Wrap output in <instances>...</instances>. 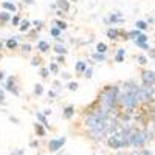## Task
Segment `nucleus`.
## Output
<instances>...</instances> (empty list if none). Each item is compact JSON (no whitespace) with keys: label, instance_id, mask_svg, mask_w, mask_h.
I'll return each mask as SVG.
<instances>
[{"label":"nucleus","instance_id":"nucleus-26","mask_svg":"<svg viewBox=\"0 0 155 155\" xmlns=\"http://www.w3.org/2000/svg\"><path fill=\"white\" fill-rule=\"evenodd\" d=\"M9 19H11L9 12H0V20H3V22H8Z\"/></svg>","mask_w":155,"mask_h":155},{"label":"nucleus","instance_id":"nucleus-42","mask_svg":"<svg viewBox=\"0 0 155 155\" xmlns=\"http://www.w3.org/2000/svg\"><path fill=\"white\" fill-rule=\"evenodd\" d=\"M39 64H41V62H39V59H33V62H31V65H39Z\"/></svg>","mask_w":155,"mask_h":155},{"label":"nucleus","instance_id":"nucleus-12","mask_svg":"<svg viewBox=\"0 0 155 155\" xmlns=\"http://www.w3.org/2000/svg\"><path fill=\"white\" fill-rule=\"evenodd\" d=\"M37 50H41L42 53L48 51V50H50V45H48V42H45V41H41V42L37 44Z\"/></svg>","mask_w":155,"mask_h":155},{"label":"nucleus","instance_id":"nucleus-28","mask_svg":"<svg viewBox=\"0 0 155 155\" xmlns=\"http://www.w3.org/2000/svg\"><path fill=\"white\" fill-rule=\"evenodd\" d=\"M140 34H141V33H140V30H134V31H130V33H129L127 36H129V37H134V39H137Z\"/></svg>","mask_w":155,"mask_h":155},{"label":"nucleus","instance_id":"nucleus-23","mask_svg":"<svg viewBox=\"0 0 155 155\" xmlns=\"http://www.w3.org/2000/svg\"><path fill=\"white\" fill-rule=\"evenodd\" d=\"M135 25H137V30H146V28H147L146 22H143V20H138Z\"/></svg>","mask_w":155,"mask_h":155},{"label":"nucleus","instance_id":"nucleus-21","mask_svg":"<svg viewBox=\"0 0 155 155\" xmlns=\"http://www.w3.org/2000/svg\"><path fill=\"white\" fill-rule=\"evenodd\" d=\"M30 25H31V23H30L28 20H22V22H20V27H19V28H20V31H27V30L30 28Z\"/></svg>","mask_w":155,"mask_h":155},{"label":"nucleus","instance_id":"nucleus-41","mask_svg":"<svg viewBox=\"0 0 155 155\" xmlns=\"http://www.w3.org/2000/svg\"><path fill=\"white\" fill-rule=\"evenodd\" d=\"M140 153H141V155H152V152H150L149 149H143V150H141Z\"/></svg>","mask_w":155,"mask_h":155},{"label":"nucleus","instance_id":"nucleus-51","mask_svg":"<svg viewBox=\"0 0 155 155\" xmlns=\"http://www.w3.org/2000/svg\"><path fill=\"white\" fill-rule=\"evenodd\" d=\"M118 155H124V153H123V152H120V153H118Z\"/></svg>","mask_w":155,"mask_h":155},{"label":"nucleus","instance_id":"nucleus-17","mask_svg":"<svg viewBox=\"0 0 155 155\" xmlns=\"http://www.w3.org/2000/svg\"><path fill=\"white\" fill-rule=\"evenodd\" d=\"M54 51H56V53H59V54H65V53H67L65 47L61 45V44H56V45H54Z\"/></svg>","mask_w":155,"mask_h":155},{"label":"nucleus","instance_id":"nucleus-19","mask_svg":"<svg viewBox=\"0 0 155 155\" xmlns=\"http://www.w3.org/2000/svg\"><path fill=\"white\" fill-rule=\"evenodd\" d=\"M96 51H98V53H102V54H104L106 51H107V45L102 44V42H99V44L96 45Z\"/></svg>","mask_w":155,"mask_h":155},{"label":"nucleus","instance_id":"nucleus-4","mask_svg":"<svg viewBox=\"0 0 155 155\" xmlns=\"http://www.w3.org/2000/svg\"><path fill=\"white\" fill-rule=\"evenodd\" d=\"M107 144H109V147H112V149H121V147H124L121 134H120V132L110 134V137H109V140H107Z\"/></svg>","mask_w":155,"mask_h":155},{"label":"nucleus","instance_id":"nucleus-48","mask_svg":"<svg viewBox=\"0 0 155 155\" xmlns=\"http://www.w3.org/2000/svg\"><path fill=\"white\" fill-rule=\"evenodd\" d=\"M152 121H153V129H155V115L152 116Z\"/></svg>","mask_w":155,"mask_h":155},{"label":"nucleus","instance_id":"nucleus-36","mask_svg":"<svg viewBox=\"0 0 155 155\" xmlns=\"http://www.w3.org/2000/svg\"><path fill=\"white\" fill-rule=\"evenodd\" d=\"M76 88H78V84H76V82H70V84H68V90H71V92H74Z\"/></svg>","mask_w":155,"mask_h":155},{"label":"nucleus","instance_id":"nucleus-18","mask_svg":"<svg viewBox=\"0 0 155 155\" xmlns=\"http://www.w3.org/2000/svg\"><path fill=\"white\" fill-rule=\"evenodd\" d=\"M36 116H37V120L41 121V123H42V124H44V126H45L47 129L50 127V124H48V121H47V118H45V115H42V113H37Z\"/></svg>","mask_w":155,"mask_h":155},{"label":"nucleus","instance_id":"nucleus-50","mask_svg":"<svg viewBox=\"0 0 155 155\" xmlns=\"http://www.w3.org/2000/svg\"><path fill=\"white\" fill-rule=\"evenodd\" d=\"M2 47H3V44H2V42H0V48H2Z\"/></svg>","mask_w":155,"mask_h":155},{"label":"nucleus","instance_id":"nucleus-10","mask_svg":"<svg viewBox=\"0 0 155 155\" xmlns=\"http://www.w3.org/2000/svg\"><path fill=\"white\" fill-rule=\"evenodd\" d=\"M34 129H36V134H37L39 137H44V135H45V129H47V127H45L44 124H36Z\"/></svg>","mask_w":155,"mask_h":155},{"label":"nucleus","instance_id":"nucleus-11","mask_svg":"<svg viewBox=\"0 0 155 155\" xmlns=\"http://www.w3.org/2000/svg\"><path fill=\"white\" fill-rule=\"evenodd\" d=\"M118 36H120V31H118V30H115V28H112V30H109V31H107V37H109V39H112V41L118 39Z\"/></svg>","mask_w":155,"mask_h":155},{"label":"nucleus","instance_id":"nucleus-3","mask_svg":"<svg viewBox=\"0 0 155 155\" xmlns=\"http://www.w3.org/2000/svg\"><path fill=\"white\" fill-rule=\"evenodd\" d=\"M130 143L134 147H143L146 140H144V132L140 130V129H135L132 130V138H130Z\"/></svg>","mask_w":155,"mask_h":155},{"label":"nucleus","instance_id":"nucleus-16","mask_svg":"<svg viewBox=\"0 0 155 155\" xmlns=\"http://www.w3.org/2000/svg\"><path fill=\"white\" fill-rule=\"evenodd\" d=\"M124 54H126L124 48H120V50H118V53H116V56H115V61H116V62H123V59H124Z\"/></svg>","mask_w":155,"mask_h":155},{"label":"nucleus","instance_id":"nucleus-5","mask_svg":"<svg viewBox=\"0 0 155 155\" xmlns=\"http://www.w3.org/2000/svg\"><path fill=\"white\" fill-rule=\"evenodd\" d=\"M65 141H67V138H65V137L50 140V143H48V149H50V152H58L59 149H62V146L65 144Z\"/></svg>","mask_w":155,"mask_h":155},{"label":"nucleus","instance_id":"nucleus-15","mask_svg":"<svg viewBox=\"0 0 155 155\" xmlns=\"http://www.w3.org/2000/svg\"><path fill=\"white\" fill-rule=\"evenodd\" d=\"M73 113H74V107H73V106H68V107H65V110H64V116H65L67 120L71 118Z\"/></svg>","mask_w":155,"mask_h":155},{"label":"nucleus","instance_id":"nucleus-25","mask_svg":"<svg viewBox=\"0 0 155 155\" xmlns=\"http://www.w3.org/2000/svg\"><path fill=\"white\" fill-rule=\"evenodd\" d=\"M54 23L58 25V28H59V30H65V28H67V23L64 22V20H56Z\"/></svg>","mask_w":155,"mask_h":155},{"label":"nucleus","instance_id":"nucleus-40","mask_svg":"<svg viewBox=\"0 0 155 155\" xmlns=\"http://www.w3.org/2000/svg\"><path fill=\"white\" fill-rule=\"evenodd\" d=\"M0 104H5V95L2 90H0Z\"/></svg>","mask_w":155,"mask_h":155},{"label":"nucleus","instance_id":"nucleus-38","mask_svg":"<svg viewBox=\"0 0 155 155\" xmlns=\"http://www.w3.org/2000/svg\"><path fill=\"white\" fill-rule=\"evenodd\" d=\"M85 78H87V79H90V78H92V68H87V70H85Z\"/></svg>","mask_w":155,"mask_h":155},{"label":"nucleus","instance_id":"nucleus-22","mask_svg":"<svg viewBox=\"0 0 155 155\" xmlns=\"http://www.w3.org/2000/svg\"><path fill=\"white\" fill-rule=\"evenodd\" d=\"M93 59H95L96 62H102L106 58H104V54H102V53H98V51H96V53L93 54Z\"/></svg>","mask_w":155,"mask_h":155},{"label":"nucleus","instance_id":"nucleus-47","mask_svg":"<svg viewBox=\"0 0 155 155\" xmlns=\"http://www.w3.org/2000/svg\"><path fill=\"white\" fill-rule=\"evenodd\" d=\"M2 79H5V74H3V73H0V81H2Z\"/></svg>","mask_w":155,"mask_h":155},{"label":"nucleus","instance_id":"nucleus-7","mask_svg":"<svg viewBox=\"0 0 155 155\" xmlns=\"http://www.w3.org/2000/svg\"><path fill=\"white\" fill-rule=\"evenodd\" d=\"M5 88L8 90V92H11V93H14L16 96L19 95V90L14 87V79H12V78H9V79H8V82L5 84Z\"/></svg>","mask_w":155,"mask_h":155},{"label":"nucleus","instance_id":"nucleus-33","mask_svg":"<svg viewBox=\"0 0 155 155\" xmlns=\"http://www.w3.org/2000/svg\"><path fill=\"white\" fill-rule=\"evenodd\" d=\"M33 25H34V27H36L37 30H41V28H42V20H34V22H33Z\"/></svg>","mask_w":155,"mask_h":155},{"label":"nucleus","instance_id":"nucleus-29","mask_svg":"<svg viewBox=\"0 0 155 155\" xmlns=\"http://www.w3.org/2000/svg\"><path fill=\"white\" fill-rule=\"evenodd\" d=\"M135 41H138V42H146V41H147V36L141 33V34H140V36H138V37L135 39Z\"/></svg>","mask_w":155,"mask_h":155},{"label":"nucleus","instance_id":"nucleus-37","mask_svg":"<svg viewBox=\"0 0 155 155\" xmlns=\"http://www.w3.org/2000/svg\"><path fill=\"white\" fill-rule=\"evenodd\" d=\"M20 22H22V20H20L17 16H14V17H12V25H19Z\"/></svg>","mask_w":155,"mask_h":155},{"label":"nucleus","instance_id":"nucleus-43","mask_svg":"<svg viewBox=\"0 0 155 155\" xmlns=\"http://www.w3.org/2000/svg\"><path fill=\"white\" fill-rule=\"evenodd\" d=\"M62 78L64 79H70V74L68 73H62Z\"/></svg>","mask_w":155,"mask_h":155},{"label":"nucleus","instance_id":"nucleus-30","mask_svg":"<svg viewBox=\"0 0 155 155\" xmlns=\"http://www.w3.org/2000/svg\"><path fill=\"white\" fill-rule=\"evenodd\" d=\"M144 132V140H146V143L147 141H150L152 140V132H147V130H143Z\"/></svg>","mask_w":155,"mask_h":155},{"label":"nucleus","instance_id":"nucleus-9","mask_svg":"<svg viewBox=\"0 0 155 155\" xmlns=\"http://www.w3.org/2000/svg\"><path fill=\"white\" fill-rule=\"evenodd\" d=\"M56 5L61 8V11H64V12H67V11H70V3L67 2V0H58L56 2Z\"/></svg>","mask_w":155,"mask_h":155},{"label":"nucleus","instance_id":"nucleus-45","mask_svg":"<svg viewBox=\"0 0 155 155\" xmlns=\"http://www.w3.org/2000/svg\"><path fill=\"white\" fill-rule=\"evenodd\" d=\"M23 2H25V3H28V5H33V3H34V0H23Z\"/></svg>","mask_w":155,"mask_h":155},{"label":"nucleus","instance_id":"nucleus-44","mask_svg":"<svg viewBox=\"0 0 155 155\" xmlns=\"http://www.w3.org/2000/svg\"><path fill=\"white\" fill-rule=\"evenodd\" d=\"M11 155H23V150H17V152H14V153H11Z\"/></svg>","mask_w":155,"mask_h":155},{"label":"nucleus","instance_id":"nucleus-31","mask_svg":"<svg viewBox=\"0 0 155 155\" xmlns=\"http://www.w3.org/2000/svg\"><path fill=\"white\" fill-rule=\"evenodd\" d=\"M135 44H137V47L143 48V50H147V48H149V47L146 45V42H138V41H135Z\"/></svg>","mask_w":155,"mask_h":155},{"label":"nucleus","instance_id":"nucleus-14","mask_svg":"<svg viewBox=\"0 0 155 155\" xmlns=\"http://www.w3.org/2000/svg\"><path fill=\"white\" fill-rule=\"evenodd\" d=\"M6 47H8L9 50H14V48L17 47V37H12V39H8V41H6Z\"/></svg>","mask_w":155,"mask_h":155},{"label":"nucleus","instance_id":"nucleus-46","mask_svg":"<svg viewBox=\"0 0 155 155\" xmlns=\"http://www.w3.org/2000/svg\"><path fill=\"white\" fill-rule=\"evenodd\" d=\"M37 144H39V143H37V141H31V146H33V147H36Z\"/></svg>","mask_w":155,"mask_h":155},{"label":"nucleus","instance_id":"nucleus-2","mask_svg":"<svg viewBox=\"0 0 155 155\" xmlns=\"http://www.w3.org/2000/svg\"><path fill=\"white\" fill-rule=\"evenodd\" d=\"M138 99H140V90H134V92H124L120 96L121 104L129 109V110H134L138 104Z\"/></svg>","mask_w":155,"mask_h":155},{"label":"nucleus","instance_id":"nucleus-34","mask_svg":"<svg viewBox=\"0 0 155 155\" xmlns=\"http://www.w3.org/2000/svg\"><path fill=\"white\" fill-rule=\"evenodd\" d=\"M50 70H51V73H58L59 70H58V65H56V64H51V65H50Z\"/></svg>","mask_w":155,"mask_h":155},{"label":"nucleus","instance_id":"nucleus-8","mask_svg":"<svg viewBox=\"0 0 155 155\" xmlns=\"http://www.w3.org/2000/svg\"><path fill=\"white\" fill-rule=\"evenodd\" d=\"M109 20L113 22V23H120V22H124V17L121 12H113V14L109 16Z\"/></svg>","mask_w":155,"mask_h":155},{"label":"nucleus","instance_id":"nucleus-13","mask_svg":"<svg viewBox=\"0 0 155 155\" xmlns=\"http://www.w3.org/2000/svg\"><path fill=\"white\" fill-rule=\"evenodd\" d=\"M2 6H3L6 11H9V12H16V5L11 3V2H3Z\"/></svg>","mask_w":155,"mask_h":155},{"label":"nucleus","instance_id":"nucleus-35","mask_svg":"<svg viewBox=\"0 0 155 155\" xmlns=\"http://www.w3.org/2000/svg\"><path fill=\"white\" fill-rule=\"evenodd\" d=\"M22 50L25 51V53H28V51H31V45H30V44H23Z\"/></svg>","mask_w":155,"mask_h":155},{"label":"nucleus","instance_id":"nucleus-20","mask_svg":"<svg viewBox=\"0 0 155 155\" xmlns=\"http://www.w3.org/2000/svg\"><path fill=\"white\" fill-rule=\"evenodd\" d=\"M87 70V65H85V62H78L76 64V71H79V73H82V71H85Z\"/></svg>","mask_w":155,"mask_h":155},{"label":"nucleus","instance_id":"nucleus-6","mask_svg":"<svg viewBox=\"0 0 155 155\" xmlns=\"http://www.w3.org/2000/svg\"><path fill=\"white\" fill-rule=\"evenodd\" d=\"M141 79H143V84L144 85L152 87V85H155V73L146 70V71H143V74H141Z\"/></svg>","mask_w":155,"mask_h":155},{"label":"nucleus","instance_id":"nucleus-32","mask_svg":"<svg viewBox=\"0 0 155 155\" xmlns=\"http://www.w3.org/2000/svg\"><path fill=\"white\" fill-rule=\"evenodd\" d=\"M51 34H53L54 37H59V34H61V30H59V28H51Z\"/></svg>","mask_w":155,"mask_h":155},{"label":"nucleus","instance_id":"nucleus-24","mask_svg":"<svg viewBox=\"0 0 155 155\" xmlns=\"http://www.w3.org/2000/svg\"><path fill=\"white\" fill-rule=\"evenodd\" d=\"M42 92H44V87H42L41 84H36V85H34V93H36V95H42Z\"/></svg>","mask_w":155,"mask_h":155},{"label":"nucleus","instance_id":"nucleus-39","mask_svg":"<svg viewBox=\"0 0 155 155\" xmlns=\"http://www.w3.org/2000/svg\"><path fill=\"white\" fill-rule=\"evenodd\" d=\"M41 76H42V78H47V76H48V70H47V68H42V70H41Z\"/></svg>","mask_w":155,"mask_h":155},{"label":"nucleus","instance_id":"nucleus-27","mask_svg":"<svg viewBox=\"0 0 155 155\" xmlns=\"http://www.w3.org/2000/svg\"><path fill=\"white\" fill-rule=\"evenodd\" d=\"M137 61L141 64V65H146V64H147V58H146V56H143V54H140V56L137 58Z\"/></svg>","mask_w":155,"mask_h":155},{"label":"nucleus","instance_id":"nucleus-1","mask_svg":"<svg viewBox=\"0 0 155 155\" xmlns=\"http://www.w3.org/2000/svg\"><path fill=\"white\" fill-rule=\"evenodd\" d=\"M118 95H120V88L116 85H110L107 87L101 95V106L104 110H112L116 106V101H118Z\"/></svg>","mask_w":155,"mask_h":155},{"label":"nucleus","instance_id":"nucleus-49","mask_svg":"<svg viewBox=\"0 0 155 155\" xmlns=\"http://www.w3.org/2000/svg\"><path fill=\"white\" fill-rule=\"evenodd\" d=\"M130 155H141V153H140V152H132Z\"/></svg>","mask_w":155,"mask_h":155}]
</instances>
